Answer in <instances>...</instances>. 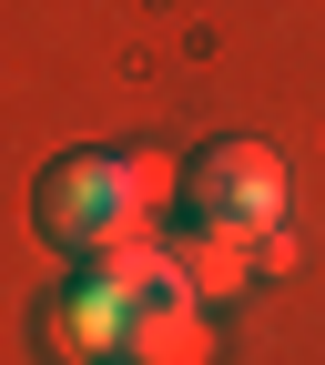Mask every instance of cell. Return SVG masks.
<instances>
[{
	"label": "cell",
	"mask_w": 325,
	"mask_h": 365,
	"mask_svg": "<svg viewBox=\"0 0 325 365\" xmlns=\"http://www.w3.org/2000/svg\"><path fill=\"white\" fill-rule=\"evenodd\" d=\"M173 264H183V284H194L204 304H234V294L254 284V264H264V254H254L244 234H214V223H204V234H183V244H173Z\"/></svg>",
	"instance_id": "cell-4"
},
{
	"label": "cell",
	"mask_w": 325,
	"mask_h": 365,
	"mask_svg": "<svg viewBox=\"0 0 325 365\" xmlns=\"http://www.w3.org/2000/svg\"><path fill=\"white\" fill-rule=\"evenodd\" d=\"M194 213L214 223V234L264 244L274 223H285V163H274L264 143H214V153L194 163Z\"/></svg>",
	"instance_id": "cell-2"
},
{
	"label": "cell",
	"mask_w": 325,
	"mask_h": 365,
	"mask_svg": "<svg viewBox=\"0 0 325 365\" xmlns=\"http://www.w3.org/2000/svg\"><path fill=\"white\" fill-rule=\"evenodd\" d=\"M163 193L173 173L143 163V153H81L41 182V234L71 244L81 264H112V254H143L153 223H163Z\"/></svg>",
	"instance_id": "cell-1"
},
{
	"label": "cell",
	"mask_w": 325,
	"mask_h": 365,
	"mask_svg": "<svg viewBox=\"0 0 325 365\" xmlns=\"http://www.w3.org/2000/svg\"><path fill=\"white\" fill-rule=\"evenodd\" d=\"M122 355L132 365H214V314H204L194 284H183L173 244H153V294H143V314H132Z\"/></svg>",
	"instance_id": "cell-3"
}]
</instances>
